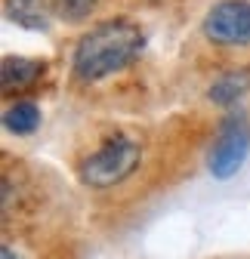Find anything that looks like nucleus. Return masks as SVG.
<instances>
[{"instance_id": "1", "label": "nucleus", "mask_w": 250, "mask_h": 259, "mask_svg": "<svg viewBox=\"0 0 250 259\" xmlns=\"http://www.w3.org/2000/svg\"><path fill=\"white\" fill-rule=\"evenodd\" d=\"M142 28L130 19H108L99 22L93 31L77 40L74 50V74L87 83L102 80L127 65L142 53Z\"/></svg>"}, {"instance_id": "2", "label": "nucleus", "mask_w": 250, "mask_h": 259, "mask_svg": "<svg viewBox=\"0 0 250 259\" xmlns=\"http://www.w3.org/2000/svg\"><path fill=\"white\" fill-rule=\"evenodd\" d=\"M139 157H142V148L133 139L117 136L80 164V182L90 188H111L139 167Z\"/></svg>"}, {"instance_id": "3", "label": "nucleus", "mask_w": 250, "mask_h": 259, "mask_svg": "<svg viewBox=\"0 0 250 259\" xmlns=\"http://www.w3.org/2000/svg\"><path fill=\"white\" fill-rule=\"evenodd\" d=\"M247 148H250V126L244 117L232 114L223 120L220 126V133H216L213 139V148H210V160H207V167L216 179H232L241 164H244V157H247Z\"/></svg>"}, {"instance_id": "4", "label": "nucleus", "mask_w": 250, "mask_h": 259, "mask_svg": "<svg viewBox=\"0 0 250 259\" xmlns=\"http://www.w3.org/2000/svg\"><path fill=\"white\" fill-rule=\"evenodd\" d=\"M204 34L220 47H250V4L220 0L204 16Z\"/></svg>"}, {"instance_id": "5", "label": "nucleus", "mask_w": 250, "mask_h": 259, "mask_svg": "<svg viewBox=\"0 0 250 259\" xmlns=\"http://www.w3.org/2000/svg\"><path fill=\"white\" fill-rule=\"evenodd\" d=\"M40 74H44V62L7 56L4 59V68H0V87H4L7 96H13V93H22L28 87H34L40 80Z\"/></svg>"}, {"instance_id": "6", "label": "nucleus", "mask_w": 250, "mask_h": 259, "mask_svg": "<svg viewBox=\"0 0 250 259\" xmlns=\"http://www.w3.org/2000/svg\"><path fill=\"white\" fill-rule=\"evenodd\" d=\"M247 90H250V71H226L210 83L207 96L213 105H235Z\"/></svg>"}, {"instance_id": "7", "label": "nucleus", "mask_w": 250, "mask_h": 259, "mask_svg": "<svg viewBox=\"0 0 250 259\" xmlns=\"http://www.w3.org/2000/svg\"><path fill=\"white\" fill-rule=\"evenodd\" d=\"M4 123H7L10 133H16V136H28V133H34L37 123H40V108H37L34 102H16V105L7 108Z\"/></svg>"}, {"instance_id": "8", "label": "nucleus", "mask_w": 250, "mask_h": 259, "mask_svg": "<svg viewBox=\"0 0 250 259\" xmlns=\"http://www.w3.org/2000/svg\"><path fill=\"white\" fill-rule=\"evenodd\" d=\"M7 16L16 22V25H25V28H47V10L40 0H7Z\"/></svg>"}, {"instance_id": "9", "label": "nucleus", "mask_w": 250, "mask_h": 259, "mask_svg": "<svg viewBox=\"0 0 250 259\" xmlns=\"http://www.w3.org/2000/svg\"><path fill=\"white\" fill-rule=\"evenodd\" d=\"M93 7H96V0H56L59 16H65V19H84L90 16Z\"/></svg>"}, {"instance_id": "10", "label": "nucleus", "mask_w": 250, "mask_h": 259, "mask_svg": "<svg viewBox=\"0 0 250 259\" xmlns=\"http://www.w3.org/2000/svg\"><path fill=\"white\" fill-rule=\"evenodd\" d=\"M0 259H22V256H19L13 247H4V250H0Z\"/></svg>"}]
</instances>
